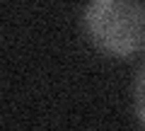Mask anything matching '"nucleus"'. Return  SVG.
Here are the masks:
<instances>
[{"label":"nucleus","mask_w":145,"mask_h":131,"mask_svg":"<svg viewBox=\"0 0 145 131\" xmlns=\"http://www.w3.org/2000/svg\"><path fill=\"white\" fill-rule=\"evenodd\" d=\"M133 100H135V114H138V121L145 129V61L140 63L138 75H135L133 83Z\"/></svg>","instance_id":"f03ea898"},{"label":"nucleus","mask_w":145,"mask_h":131,"mask_svg":"<svg viewBox=\"0 0 145 131\" xmlns=\"http://www.w3.org/2000/svg\"><path fill=\"white\" fill-rule=\"evenodd\" d=\"M82 27L102 53L133 56L145 46V0H89Z\"/></svg>","instance_id":"f257e3e1"}]
</instances>
